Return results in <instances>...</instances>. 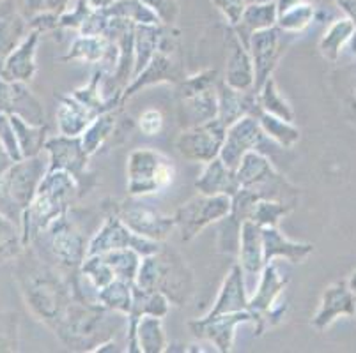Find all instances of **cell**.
<instances>
[{
  "label": "cell",
  "mask_w": 356,
  "mask_h": 353,
  "mask_svg": "<svg viewBox=\"0 0 356 353\" xmlns=\"http://www.w3.org/2000/svg\"><path fill=\"white\" fill-rule=\"evenodd\" d=\"M20 346V316L15 311L0 313V353H16Z\"/></svg>",
  "instance_id": "bcb514c9"
},
{
  "label": "cell",
  "mask_w": 356,
  "mask_h": 353,
  "mask_svg": "<svg viewBox=\"0 0 356 353\" xmlns=\"http://www.w3.org/2000/svg\"><path fill=\"white\" fill-rule=\"evenodd\" d=\"M22 228L4 214H0V265L15 261L24 252Z\"/></svg>",
  "instance_id": "60d3db41"
},
{
  "label": "cell",
  "mask_w": 356,
  "mask_h": 353,
  "mask_svg": "<svg viewBox=\"0 0 356 353\" xmlns=\"http://www.w3.org/2000/svg\"><path fill=\"white\" fill-rule=\"evenodd\" d=\"M287 284H289V277L282 276L273 261L264 265L254 293L248 295V311L254 316V327L257 336L266 330L268 316L278 304L282 302Z\"/></svg>",
  "instance_id": "5bb4252c"
},
{
  "label": "cell",
  "mask_w": 356,
  "mask_h": 353,
  "mask_svg": "<svg viewBox=\"0 0 356 353\" xmlns=\"http://www.w3.org/2000/svg\"><path fill=\"white\" fill-rule=\"evenodd\" d=\"M44 154L48 155V170H60L73 175L82 187L90 155L83 148L80 136H48L44 141Z\"/></svg>",
  "instance_id": "e0dca14e"
},
{
  "label": "cell",
  "mask_w": 356,
  "mask_h": 353,
  "mask_svg": "<svg viewBox=\"0 0 356 353\" xmlns=\"http://www.w3.org/2000/svg\"><path fill=\"white\" fill-rule=\"evenodd\" d=\"M262 233V251H264V261L270 264L277 258L291 261V264H303L314 252V246L309 242H294L287 239L278 226L261 228Z\"/></svg>",
  "instance_id": "484cf974"
},
{
  "label": "cell",
  "mask_w": 356,
  "mask_h": 353,
  "mask_svg": "<svg viewBox=\"0 0 356 353\" xmlns=\"http://www.w3.org/2000/svg\"><path fill=\"white\" fill-rule=\"evenodd\" d=\"M79 272L83 281L89 283V286L95 291L102 290L115 279L114 270L110 268V265L106 264L102 255H87L86 260L80 265Z\"/></svg>",
  "instance_id": "ee69618b"
},
{
  "label": "cell",
  "mask_w": 356,
  "mask_h": 353,
  "mask_svg": "<svg viewBox=\"0 0 356 353\" xmlns=\"http://www.w3.org/2000/svg\"><path fill=\"white\" fill-rule=\"evenodd\" d=\"M181 108H183L184 119L188 122V128L216 119V115H218L216 87L215 89L192 94V96L181 97Z\"/></svg>",
  "instance_id": "d6a6232c"
},
{
  "label": "cell",
  "mask_w": 356,
  "mask_h": 353,
  "mask_svg": "<svg viewBox=\"0 0 356 353\" xmlns=\"http://www.w3.org/2000/svg\"><path fill=\"white\" fill-rule=\"evenodd\" d=\"M257 106L259 112L270 113V115L284 119L287 122H294V110L287 101L284 94L278 89L275 78H268L266 83L257 90Z\"/></svg>",
  "instance_id": "8d00e7d4"
},
{
  "label": "cell",
  "mask_w": 356,
  "mask_h": 353,
  "mask_svg": "<svg viewBox=\"0 0 356 353\" xmlns=\"http://www.w3.org/2000/svg\"><path fill=\"white\" fill-rule=\"evenodd\" d=\"M239 267L243 268L245 281L248 277L259 279L262 268L266 265L264 261V251H262V233L261 226L247 219L239 230V244H238Z\"/></svg>",
  "instance_id": "4316f807"
},
{
  "label": "cell",
  "mask_w": 356,
  "mask_h": 353,
  "mask_svg": "<svg viewBox=\"0 0 356 353\" xmlns=\"http://www.w3.org/2000/svg\"><path fill=\"white\" fill-rule=\"evenodd\" d=\"M35 9L41 12H55V15H63L70 6V0H35Z\"/></svg>",
  "instance_id": "db71d44e"
},
{
  "label": "cell",
  "mask_w": 356,
  "mask_h": 353,
  "mask_svg": "<svg viewBox=\"0 0 356 353\" xmlns=\"http://www.w3.org/2000/svg\"><path fill=\"white\" fill-rule=\"evenodd\" d=\"M27 24L9 2L0 6V69L6 57L27 37Z\"/></svg>",
  "instance_id": "4dcf8cb0"
},
{
  "label": "cell",
  "mask_w": 356,
  "mask_h": 353,
  "mask_svg": "<svg viewBox=\"0 0 356 353\" xmlns=\"http://www.w3.org/2000/svg\"><path fill=\"white\" fill-rule=\"evenodd\" d=\"M282 34L284 32L275 25V27L254 32L248 39L247 48L254 62V92H257L277 69L278 60L284 53Z\"/></svg>",
  "instance_id": "9a60e30c"
},
{
  "label": "cell",
  "mask_w": 356,
  "mask_h": 353,
  "mask_svg": "<svg viewBox=\"0 0 356 353\" xmlns=\"http://www.w3.org/2000/svg\"><path fill=\"white\" fill-rule=\"evenodd\" d=\"M239 311H248V290L243 268L239 267V264H236L227 272L216 300L206 315H229V313H239Z\"/></svg>",
  "instance_id": "d4e9b609"
},
{
  "label": "cell",
  "mask_w": 356,
  "mask_h": 353,
  "mask_svg": "<svg viewBox=\"0 0 356 353\" xmlns=\"http://www.w3.org/2000/svg\"><path fill=\"white\" fill-rule=\"evenodd\" d=\"M40 35V32L35 31L29 32L27 37L6 57L2 69H0V76L8 82H32V78L35 76V71H38L35 51H38Z\"/></svg>",
  "instance_id": "7402d4cb"
},
{
  "label": "cell",
  "mask_w": 356,
  "mask_h": 353,
  "mask_svg": "<svg viewBox=\"0 0 356 353\" xmlns=\"http://www.w3.org/2000/svg\"><path fill=\"white\" fill-rule=\"evenodd\" d=\"M254 62H252L250 51H248L247 44L243 43L232 31L231 39H229V53L223 82L232 89L248 92V90H254Z\"/></svg>",
  "instance_id": "cb8c5ba5"
},
{
  "label": "cell",
  "mask_w": 356,
  "mask_h": 353,
  "mask_svg": "<svg viewBox=\"0 0 356 353\" xmlns=\"http://www.w3.org/2000/svg\"><path fill=\"white\" fill-rule=\"evenodd\" d=\"M231 212V196H208L197 194L188 202L183 203L174 212V225L179 230L181 241L190 242L202 232L204 228L215 225Z\"/></svg>",
  "instance_id": "ba28073f"
},
{
  "label": "cell",
  "mask_w": 356,
  "mask_h": 353,
  "mask_svg": "<svg viewBox=\"0 0 356 353\" xmlns=\"http://www.w3.org/2000/svg\"><path fill=\"white\" fill-rule=\"evenodd\" d=\"M218 71L216 69H206L200 73L193 74V76L183 78L181 80V97L192 96V94L202 92V90L215 89L218 83Z\"/></svg>",
  "instance_id": "7dc6e473"
},
{
  "label": "cell",
  "mask_w": 356,
  "mask_h": 353,
  "mask_svg": "<svg viewBox=\"0 0 356 353\" xmlns=\"http://www.w3.org/2000/svg\"><path fill=\"white\" fill-rule=\"evenodd\" d=\"M165 25H135V37H134V78L151 62V58L160 50L161 39H163Z\"/></svg>",
  "instance_id": "1f68e13d"
},
{
  "label": "cell",
  "mask_w": 356,
  "mask_h": 353,
  "mask_svg": "<svg viewBox=\"0 0 356 353\" xmlns=\"http://www.w3.org/2000/svg\"><path fill=\"white\" fill-rule=\"evenodd\" d=\"M294 203L280 202V200L261 198L254 203L248 219L254 221L261 228H270V226H278L280 219L286 218L287 214L294 209Z\"/></svg>",
  "instance_id": "ab89813d"
},
{
  "label": "cell",
  "mask_w": 356,
  "mask_h": 353,
  "mask_svg": "<svg viewBox=\"0 0 356 353\" xmlns=\"http://www.w3.org/2000/svg\"><path fill=\"white\" fill-rule=\"evenodd\" d=\"M128 194L131 198L151 196L174 182L176 166L172 160L154 148H135L128 155Z\"/></svg>",
  "instance_id": "52a82bcc"
},
{
  "label": "cell",
  "mask_w": 356,
  "mask_h": 353,
  "mask_svg": "<svg viewBox=\"0 0 356 353\" xmlns=\"http://www.w3.org/2000/svg\"><path fill=\"white\" fill-rule=\"evenodd\" d=\"M112 2H114V0H89V4L92 6V8H108Z\"/></svg>",
  "instance_id": "6f0895ef"
},
{
  "label": "cell",
  "mask_w": 356,
  "mask_h": 353,
  "mask_svg": "<svg viewBox=\"0 0 356 353\" xmlns=\"http://www.w3.org/2000/svg\"><path fill=\"white\" fill-rule=\"evenodd\" d=\"M314 19V6L312 4H300L287 9L286 12L278 15L277 27L284 34H298L303 32Z\"/></svg>",
  "instance_id": "f6af8a7d"
},
{
  "label": "cell",
  "mask_w": 356,
  "mask_h": 353,
  "mask_svg": "<svg viewBox=\"0 0 356 353\" xmlns=\"http://www.w3.org/2000/svg\"><path fill=\"white\" fill-rule=\"evenodd\" d=\"M254 323V316L250 311H239L229 315H204L200 318L190 320L188 329L193 338L199 341H206L215 348V352L229 353L236 341V330L238 327Z\"/></svg>",
  "instance_id": "4fadbf2b"
},
{
  "label": "cell",
  "mask_w": 356,
  "mask_h": 353,
  "mask_svg": "<svg viewBox=\"0 0 356 353\" xmlns=\"http://www.w3.org/2000/svg\"><path fill=\"white\" fill-rule=\"evenodd\" d=\"M135 284L142 290L160 291L172 306H186L195 293V277L176 249L161 244L153 255L142 257Z\"/></svg>",
  "instance_id": "277c9868"
},
{
  "label": "cell",
  "mask_w": 356,
  "mask_h": 353,
  "mask_svg": "<svg viewBox=\"0 0 356 353\" xmlns=\"http://www.w3.org/2000/svg\"><path fill=\"white\" fill-rule=\"evenodd\" d=\"M163 113L156 108L145 110V112H142V115L138 117V129H140L142 135L145 136L160 135L161 129H163Z\"/></svg>",
  "instance_id": "816d5d0a"
},
{
  "label": "cell",
  "mask_w": 356,
  "mask_h": 353,
  "mask_svg": "<svg viewBox=\"0 0 356 353\" xmlns=\"http://www.w3.org/2000/svg\"><path fill=\"white\" fill-rule=\"evenodd\" d=\"M119 313L106 309L83 291H73V300L54 329L60 343L73 352H95L96 346L114 339L119 329H126L128 318H118Z\"/></svg>",
  "instance_id": "7a4b0ae2"
},
{
  "label": "cell",
  "mask_w": 356,
  "mask_h": 353,
  "mask_svg": "<svg viewBox=\"0 0 356 353\" xmlns=\"http://www.w3.org/2000/svg\"><path fill=\"white\" fill-rule=\"evenodd\" d=\"M32 244H43V255H38L67 277L79 272L87 257L86 237L76 223L71 221L70 214L51 223Z\"/></svg>",
  "instance_id": "8992f818"
},
{
  "label": "cell",
  "mask_w": 356,
  "mask_h": 353,
  "mask_svg": "<svg viewBox=\"0 0 356 353\" xmlns=\"http://www.w3.org/2000/svg\"><path fill=\"white\" fill-rule=\"evenodd\" d=\"M106 264L114 270L115 279L128 281V283H135L137 277L138 267H140L142 257L134 249H115V251L103 252Z\"/></svg>",
  "instance_id": "b9f144b4"
},
{
  "label": "cell",
  "mask_w": 356,
  "mask_h": 353,
  "mask_svg": "<svg viewBox=\"0 0 356 353\" xmlns=\"http://www.w3.org/2000/svg\"><path fill=\"white\" fill-rule=\"evenodd\" d=\"M112 212H115L121 218V221L129 230L140 237L149 239L154 242H165L170 233L176 230L172 216L156 212L154 209L137 203L135 200H124V202H115L110 207Z\"/></svg>",
  "instance_id": "7c38bea8"
},
{
  "label": "cell",
  "mask_w": 356,
  "mask_h": 353,
  "mask_svg": "<svg viewBox=\"0 0 356 353\" xmlns=\"http://www.w3.org/2000/svg\"><path fill=\"white\" fill-rule=\"evenodd\" d=\"M170 306H172V304L168 302V299L163 293H160V291L142 290V288H138L137 284L134 283V302H131L129 315L126 316V318H128L126 329L134 327L135 323H137V320L144 315H153L165 318V316L168 315V311H170Z\"/></svg>",
  "instance_id": "836d02e7"
},
{
  "label": "cell",
  "mask_w": 356,
  "mask_h": 353,
  "mask_svg": "<svg viewBox=\"0 0 356 353\" xmlns=\"http://www.w3.org/2000/svg\"><path fill=\"white\" fill-rule=\"evenodd\" d=\"M47 171L48 155L47 160L40 154L15 161L0 177V214L20 225L22 214L34 200L35 191Z\"/></svg>",
  "instance_id": "5b68a950"
},
{
  "label": "cell",
  "mask_w": 356,
  "mask_h": 353,
  "mask_svg": "<svg viewBox=\"0 0 356 353\" xmlns=\"http://www.w3.org/2000/svg\"><path fill=\"white\" fill-rule=\"evenodd\" d=\"M15 163V160L11 157V154L8 152V148L4 147V144L0 141V177L9 170V166Z\"/></svg>",
  "instance_id": "11a10c76"
},
{
  "label": "cell",
  "mask_w": 356,
  "mask_h": 353,
  "mask_svg": "<svg viewBox=\"0 0 356 353\" xmlns=\"http://www.w3.org/2000/svg\"><path fill=\"white\" fill-rule=\"evenodd\" d=\"M257 121L264 136L280 148H293L300 141V129L294 126V122H287L264 112L257 113Z\"/></svg>",
  "instance_id": "74e56055"
},
{
  "label": "cell",
  "mask_w": 356,
  "mask_h": 353,
  "mask_svg": "<svg viewBox=\"0 0 356 353\" xmlns=\"http://www.w3.org/2000/svg\"><path fill=\"white\" fill-rule=\"evenodd\" d=\"M0 113L16 115L29 124L44 126V108L27 83L8 82L0 76Z\"/></svg>",
  "instance_id": "d6986e66"
},
{
  "label": "cell",
  "mask_w": 356,
  "mask_h": 353,
  "mask_svg": "<svg viewBox=\"0 0 356 353\" xmlns=\"http://www.w3.org/2000/svg\"><path fill=\"white\" fill-rule=\"evenodd\" d=\"M0 141L4 144L6 148H8V152L11 154L13 160L15 161L24 160L20 154L18 141H16L15 129H13L11 121H9V115H6V113H0Z\"/></svg>",
  "instance_id": "f5cc1de1"
},
{
  "label": "cell",
  "mask_w": 356,
  "mask_h": 353,
  "mask_svg": "<svg viewBox=\"0 0 356 353\" xmlns=\"http://www.w3.org/2000/svg\"><path fill=\"white\" fill-rule=\"evenodd\" d=\"M264 140L268 138L262 132L257 115H245L227 128L218 157L229 168L236 170L243 155L250 150H261Z\"/></svg>",
  "instance_id": "2e32d148"
},
{
  "label": "cell",
  "mask_w": 356,
  "mask_h": 353,
  "mask_svg": "<svg viewBox=\"0 0 356 353\" xmlns=\"http://www.w3.org/2000/svg\"><path fill=\"white\" fill-rule=\"evenodd\" d=\"M140 2H144L158 16L161 25L172 27L176 24L177 16H179V6L176 0H140Z\"/></svg>",
  "instance_id": "681fc988"
},
{
  "label": "cell",
  "mask_w": 356,
  "mask_h": 353,
  "mask_svg": "<svg viewBox=\"0 0 356 353\" xmlns=\"http://www.w3.org/2000/svg\"><path fill=\"white\" fill-rule=\"evenodd\" d=\"M225 131L227 128L218 119H213L209 122L192 126L181 131L174 145H176L177 154L186 161L206 164L218 157L220 148L225 140Z\"/></svg>",
  "instance_id": "8fae6325"
},
{
  "label": "cell",
  "mask_w": 356,
  "mask_h": 353,
  "mask_svg": "<svg viewBox=\"0 0 356 353\" xmlns=\"http://www.w3.org/2000/svg\"><path fill=\"white\" fill-rule=\"evenodd\" d=\"M216 99H218V119L225 128L234 124L245 115H257V94L254 90L241 92L229 87L223 80L216 83Z\"/></svg>",
  "instance_id": "603a6c76"
},
{
  "label": "cell",
  "mask_w": 356,
  "mask_h": 353,
  "mask_svg": "<svg viewBox=\"0 0 356 353\" xmlns=\"http://www.w3.org/2000/svg\"><path fill=\"white\" fill-rule=\"evenodd\" d=\"M115 126H118V115H115V110L112 112L99 113L95 121L90 122L86 128V131L82 132V144L86 148L87 154L92 157L95 154H98L99 148L108 141V138L114 135Z\"/></svg>",
  "instance_id": "d590c367"
},
{
  "label": "cell",
  "mask_w": 356,
  "mask_h": 353,
  "mask_svg": "<svg viewBox=\"0 0 356 353\" xmlns=\"http://www.w3.org/2000/svg\"><path fill=\"white\" fill-rule=\"evenodd\" d=\"M195 189L200 194L208 196H234L239 191L238 179H236V170L229 168L220 157H215L209 163L204 164L202 173L195 180Z\"/></svg>",
  "instance_id": "83f0119b"
},
{
  "label": "cell",
  "mask_w": 356,
  "mask_h": 353,
  "mask_svg": "<svg viewBox=\"0 0 356 353\" xmlns=\"http://www.w3.org/2000/svg\"><path fill=\"white\" fill-rule=\"evenodd\" d=\"M355 313L356 299L349 290L348 281H335L323 293L319 309L312 318V325L317 330H325L339 316H355Z\"/></svg>",
  "instance_id": "ffe728a7"
},
{
  "label": "cell",
  "mask_w": 356,
  "mask_h": 353,
  "mask_svg": "<svg viewBox=\"0 0 356 353\" xmlns=\"http://www.w3.org/2000/svg\"><path fill=\"white\" fill-rule=\"evenodd\" d=\"M275 2H277V11H278V15H282V12H286L287 9L294 8V6L310 4L312 0H275Z\"/></svg>",
  "instance_id": "9f6ffc18"
},
{
  "label": "cell",
  "mask_w": 356,
  "mask_h": 353,
  "mask_svg": "<svg viewBox=\"0 0 356 353\" xmlns=\"http://www.w3.org/2000/svg\"><path fill=\"white\" fill-rule=\"evenodd\" d=\"M278 11L277 2L275 0H264V2H254L248 4L247 9L243 11L241 18H239L238 25L231 27L236 32L243 43L247 44L250 35L257 31H264L277 25Z\"/></svg>",
  "instance_id": "f546056e"
},
{
  "label": "cell",
  "mask_w": 356,
  "mask_h": 353,
  "mask_svg": "<svg viewBox=\"0 0 356 353\" xmlns=\"http://www.w3.org/2000/svg\"><path fill=\"white\" fill-rule=\"evenodd\" d=\"M167 334L163 329V318L144 315L134 327L126 329V352L129 353H165L167 352Z\"/></svg>",
  "instance_id": "44dd1931"
},
{
  "label": "cell",
  "mask_w": 356,
  "mask_h": 353,
  "mask_svg": "<svg viewBox=\"0 0 356 353\" xmlns=\"http://www.w3.org/2000/svg\"><path fill=\"white\" fill-rule=\"evenodd\" d=\"M254 2H264V0H213V4L222 12L223 18L227 19L231 27L238 25L243 11L247 9L248 4H254Z\"/></svg>",
  "instance_id": "f907efd6"
},
{
  "label": "cell",
  "mask_w": 356,
  "mask_h": 353,
  "mask_svg": "<svg viewBox=\"0 0 356 353\" xmlns=\"http://www.w3.org/2000/svg\"><path fill=\"white\" fill-rule=\"evenodd\" d=\"M176 35H170V32H167L165 28L160 50L151 58V62L124 87L122 103L145 87L160 85V83H179L183 80L179 60L176 58Z\"/></svg>",
  "instance_id": "30bf717a"
},
{
  "label": "cell",
  "mask_w": 356,
  "mask_h": 353,
  "mask_svg": "<svg viewBox=\"0 0 356 353\" xmlns=\"http://www.w3.org/2000/svg\"><path fill=\"white\" fill-rule=\"evenodd\" d=\"M96 117H98V113L92 112L89 106L80 103L71 94L60 97L57 112H55L59 135L64 136H82L87 126L95 121Z\"/></svg>",
  "instance_id": "f1b7e54d"
},
{
  "label": "cell",
  "mask_w": 356,
  "mask_h": 353,
  "mask_svg": "<svg viewBox=\"0 0 356 353\" xmlns=\"http://www.w3.org/2000/svg\"><path fill=\"white\" fill-rule=\"evenodd\" d=\"M95 297L106 309L128 316L129 311H131V302H134V283L114 279L105 288L96 291Z\"/></svg>",
  "instance_id": "f35d334b"
},
{
  "label": "cell",
  "mask_w": 356,
  "mask_h": 353,
  "mask_svg": "<svg viewBox=\"0 0 356 353\" xmlns=\"http://www.w3.org/2000/svg\"><path fill=\"white\" fill-rule=\"evenodd\" d=\"M353 32H355V24L351 19L335 21L319 41V50H321L323 57L328 58V60H337L344 44L351 39Z\"/></svg>",
  "instance_id": "7bdbcfd3"
},
{
  "label": "cell",
  "mask_w": 356,
  "mask_h": 353,
  "mask_svg": "<svg viewBox=\"0 0 356 353\" xmlns=\"http://www.w3.org/2000/svg\"><path fill=\"white\" fill-rule=\"evenodd\" d=\"M79 180L60 170H48L35 191L34 200L22 214V241L25 248L31 246L54 221L70 214L80 196Z\"/></svg>",
  "instance_id": "3957f363"
},
{
  "label": "cell",
  "mask_w": 356,
  "mask_h": 353,
  "mask_svg": "<svg viewBox=\"0 0 356 353\" xmlns=\"http://www.w3.org/2000/svg\"><path fill=\"white\" fill-rule=\"evenodd\" d=\"M163 242H154L134 233L118 214L108 210L98 232L87 242V255H103L115 249H134L140 257L153 255L161 248Z\"/></svg>",
  "instance_id": "9c48e42d"
},
{
  "label": "cell",
  "mask_w": 356,
  "mask_h": 353,
  "mask_svg": "<svg viewBox=\"0 0 356 353\" xmlns=\"http://www.w3.org/2000/svg\"><path fill=\"white\" fill-rule=\"evenodd\" d=\"M64 62L79 60V62L96 64L105 74V82L114 76L119 62L118 44L106 35H83L80 34L71 43L67 53L63 57Z\"/></svg>",
  "instance_id": "ac0fdd59"
},
{
  "label": "cell",
  "mask_w": 356,
  "mask_h": 353,
  "mask_svg": "<svg viewBox=\"0 0 356 353\" xmlns=\"http://www.w3.org/2000/svg\"><path fill=\"white\" fill-rule=\"evenodd\" d=\"M15 279L24 302L35 320L54 330L73 300L71 279L48 264L31 246L16 258Z\"/></svg>",
  "instance_id": "6da1fadb"
},
{
  "label": "cell",
  "mask_w": 356,
  "mask_h": 353,
  "mask_svg": "<svg viewBox=\"0 0 356 353\" xmlns=\"http://www.w3.org/2000/svg\"><path fill=\"white\" fill-rule=\"evenodd\" d=\"M348 286H349V290L353 291V295H355V299H356V272L351 276V279L348 281Z\"/></svg>",
  "instance_id": "680465c9"
},
{
  "label": "cell",
  "mask_w": 356,
  "mask_h": 353,
  "mask_svg": "<svg viewBox=\"0 0 356 353\" xmlns=\"http://www.w3.org/2000/svg\"><path fill=\"white\" fill-rule=\"evenodd\" d=\"M9 121H11L13 129H15L22 157H34V155H40L41 152H44V141L48 138L47 124H29L27 121L16 115H9Z\"/></svg>",
  "instance_id": "e575fe53"
},
{
  "label": "cell",
  "mask_w": 356,
  "mask_h": 353,
  "mask_svg": "<svg viewBox=\"0 0 356 353\" xmlns=\"http://www.w3.org/2000/svg\"><path fill=\"white\" fill-rule=\"evenodd\" d=\"M92 11H95V8L89 4V0H76L73 8H67L59 16V28H73V31L80 32V28Z\"/></svg>",
  "instance_id": "c3c4849f"
}]
</instances>
